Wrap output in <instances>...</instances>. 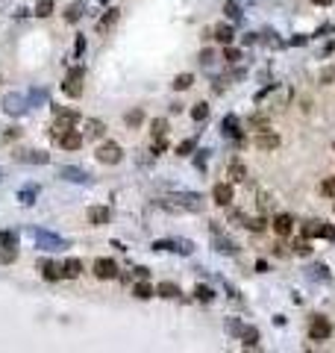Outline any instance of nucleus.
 Wrapping results in <instances>:
<instances>
[{"mask_svg":"<svg viewBox=\"0 0 335 353\" xmlns=\"http://www.w3.org/2000/svg\"><path fill=\"white\" fill-rule=\"evenodd\" d=\"M224 59H227V62H230V65H235V62H238V59H241V53H238V50H235V47H230V44H227V47H224Z\"/></svg>","mask_w":335,"mask_h":353,"instance_id":"nucleus-43","label":"nucleus"},{"mask_svg":"<svg viewBox=\"0 0 335 353\" xmlns=\"http://www.w3.org/2000/svg\"><path fill=\"white\" fill-rule=\"evenodd\" d=\"M35 15H38V18H50V15H53V0H38Z\"/></svg>","mask_w":335,"mask_h":353,"instance_id":"nucleus-36","label":"nucleus"},{"mask_svg":"<svg viewBox=\"0 0 335 353\" xmlns=\"http://www.w3.org/2000/svg\"><path fill=\"white\" fill-rule=\"evenodd\" d=\"M32 236H35V244H38L41 250H65V247H68L65 239H59V236H53V233H47V230H32Z\"/></svg>","mask_w":335,"mask_h":353,"instance_id":"nucleus-4","label":"nucleus"},{"mask_svg":"<svg viewBox=\"0 0 335 353\" xmlns=\"http://www.w3.org/2000/svg\"><path fill=\"white\" fill-rule=\"evenodd\" d=\"M121 159H124V150H121L118 141H103V144L97 147V162H103V165H118Z\"/></svg>","mask_w":335,"mask_h":353,"instance_id":"nucleus-3","label":"nucleus"},{"mask_svg":"<svg viewBox=\"0 0 335 353\" xmlns=\"http://www.w3.org/2000/svg\"><path fill=\"white\" fill-rule=\"evenodd\" d=\"M291 230H294V218L291 215H274V233L277 236H291Z\"/></svg>","mask_w":335,"mask_h":353,"instance_id":"nucleus-15","label":"nucleus"},{"mask_svg":"<svg viewBox=\"0 0 335 353\" xmlns=\"http://www.w3.org/2000/svg\"><path fill=\"white\" fill-rule=\"evenodd\" d=\"M15 259H18V250H15V247H6V250L0 253V262H15Z\"/></svg>","mask_w":335,"mask_h":353,"instance_id":"nucleus-49","label":"nucleus"},{"mask_svg":"<svg viewBox=\"0 0 335 353\" xmlns=\"http://www.w3.org/2000/svg\"><path fill=\"white\" fill-rule=\"evenodd\" d=\"M303 236H306V239H318V236L335 239V227L333 224H324V221H306V224H303Z\"/></svg>","mask_w":335,"mask_h":353,"instance_id":"nucleus-6","label":"nucleus"},{"mask_svg":"<svg viewBox=\"0 0 335 353\" xmlns=\"http://www.w3.org/2000/svg\"><path fill=\"white\" fill-rule=\"evenodd\" d=\"M230 177L241 183V180H247V168H244L241 162H230Z\"/></svg>","mask_w":335,"mask_h":353,"instance_id":"nucleus-32","label":"nucleus"},{"mask_svg":"<svg viewBox=\"0 0 335 353\" xmlns=\"http://www.w3.org/2000/svg\"><path fill=\"white\" fill-rule=\"evenodd\" d=\"M156 295H162V298L174 300V298H180V286H177V283H171V280H165V283H159V286H156Z\"/></svg>","mask_w":335,"mask_h":353,"instance_id":"nucleus-22","label":"nucleus"},{"mask_svg":"<svg viewBox=\"0 0 335 353\" xmlns=\"http://www.w3.org/2000/svg\"><path fill=\"white\" fill-rule=\"evenodd\" d=\"M94 277L97 280H112V277H118V265L112 259L100 256V259H94Z\"/></svg>","mask_w":335,"mask_h":353,"instance_id":"nucleus-7","label":"nucleus"},{"mask_svg":"<svg viewBox=\"0 0 335 353\" xmlns=\"http://www.w3.org/2000/svg\"><path fill=\"white\" fill-rule=\"evenodd\" d=\"M47 100V88H32L29 91V103H44Z\"/></svg>","mask_w":335,"mask_h":353,"instance_id":"nucleus-44","label":"nucleus"},{"mask_svg":"<svg viewBox=\"0 0 335 353\" xmlns=\"http://www.w3.org/2000/svg\"><path fill=\"white\" fill-rule=\"evenodd\" d=\"M309 277H312V280H324V283H330V277H333V274H330V268H327V265H321V262H318V265H312V268H309Z\"/></svg>","mask_w":335,"mask_h":353,"instance_id":"nucleus-28","label":"nucleus"},{"mask_svg":"<svg viewBox=\"0 0 335 353\" xmlns=\"http://www.w3.org/2000/svg\"><path fill=\"white\" fill-rule=\"evenodd\" d=\"M132 295H135L138 300H147V298H153V295H156V289H153L147 280H141V283H135V286H132Z\"/></svg>","mask_w":335,"mask_h":353,"instance_id":"nucleus-25","label":"nucleus"},{"mask_svg":"<svg viewBox=\"0 0 335 353\" xmlns=\"http://www.w3.org/2000/svg\"><path fill=\"white\" fill-rule=\"evenodd\" d=\"M82 77H85V68H71L68 71V77H65V82H62V91L68 94V97H79L82 94Z\"/></svg>","mask_w":335,"mask_h":353,"instance_id":"nucleus-2","label":"nucleus"},{"mask_svg":"<svg viewBox=\"0 0 335 353\" xmlns=\"http://www.w3.org/2000/svg\"><path fill=\"white\" fill-rule=\"evenodd\" d=\"M244 227L253 230V233H265V230H268V221H265V218H247Z\"/></svg>","mask_w":335,"mask_h":353,"instance_id":"nucleus-33","label":"nucleus"},{"mask_svg":"<svg viewBox=\"0 0 335 353\" xmlns=\"http://www.w3.org/2000/svg\"><path fill=\"white\" fill-rule=\"evenodd\" d=\"M194 298H197V300H203V303H209V300L215 298V292H212L209 286H197V289H194Z\"/></svg>","mask_w":335,"mask_h":353,"instance_id":"nucleus-38","label":"nucleus"},{"mask_svg":"<svg viewBox=\"0 0 335 353\" xmlns=\"http://www.w3.org/2000/svg\"><path fill=\"white\" fill-rule=\"evenodd\" d=\"M35 197H38V186H24V189L18 191V200H21L24 206H32Z\"/></svg>","mask_w":335,"mask_h":353,"instance_id":"nucleus-24","label":"nucleus"},{"mask_svg":"<svg viewBox=\"0 0 335 353\" xmlns=\"http://www.w3.org/2000/svg\"><path fill=\"white\" fill-rule=\"evenodd\" d=\"M315 3H318V6H330L333 0H315Z\"/></svg>","mask_w":335,"mask_h":353,"instance_id":"nucleus-55","label":"nucleus"},{"mask_svg":"<svg viewBox=\"0 0 335 353\" xmlns=\"http://www.w3.org/2000/svg\"><path fill=\"white\" fill-rule=\"evenodd\" d=\"M206 159H209V150H200V156L194 159V165H197V168L203 171V168H206Z\"/></svg>","mask_w":335,"mask_h":353,"instance_id":"nucleus-52","label":"nucleus"},{"mask_svg":"<svg viewBox=\"0 0 335 353\" xmlns=\"http://www.w3.org/2000/svg\"><path fill=\"white\" fill-rule=\"evenodd\" d=\"M135 277H138V280H147V277H150V268L138 265V268H135Z\"/></svg>","mask_w":335,"mask_h":353,"instance_id":"nucleus-53","label":"nucleus"},{"mask_svg":"<svg viewBox=\"0 0 335 353\" xmlns=\"http://www.w3.org/2000/svg\"><path fill=\"white\" fill-rule=\"evenodd\" d=\"M41 268H44V280H47V283H56V280L65 277L62 265H56V262H41Z\"/></svg>","mask_w":335,"mask_h":353,"instance_id":"nucleus-20","label":"nucleus"},{"mask_svg":"<svg viewBox=\"0 0 335 353\" xmlns=\"http://www.w3.org/2000/svg\"><path fill=\"white\" fill-rule=\"evenodd\" d=\"M191 118H194V121H206V118H209V103H194Z\"/></svg>","mask_w":335,"mask_h":353,"instance_id":"nucleus-35","label":"nucleus"},{"mask_svg":"<svg viewBox=\"0 0 335 353\" xmlns=\"http://www.w3.org/2000/svg\"><path fill=\"white\" fill-rule=\"evenodd\" d=\"M253 144H256L259 150H277V147H280V136L271 133V130H265V133H259V136L253 138Z\"/></svg>","mask_w":335,"mask_h":353,"instance_id":"nucleus-10","label":"nucleus"},{"mask_svg":"<svg viewBox=\"0 0 335 353\" xmlns=\"http://www.w3.org/2000/svg\"><path fill=\"white\" fill-rule=\"evenodd\" d=\"M159 206L168 209V212H200V209H203V197H200V194H191V191H180V194L162 197Z\"/></svg>","mask_w":335,"mask_h":353,"instance_id":"nucleus-1","label":"nucleus"},{"mask_svg":"<svg viewBox=\"0 0 335 353\" xmlns=\"http://www.w3.org/2000/svg\"><path fill=\"white\" fill-rule=\"evenodd\" d=\"M18 244V236L15 233H3V247H15Z\"/></svg>","mask_w":335,"mask_h":353,"instance_id":"nucleus-51","label":"nucleus"},{"mask_svg":"<svg viewBox=\"0 0 335 353\" xmlns=\"http://www.w3.org/2000/svg\"><path fill=\"white\" fill-rule=\"evenodd\" d=\"M74 53H77V59L85 53V35H77V44H74Z\"/></svg>","mask_w":335,"mask_h":353,"instance_id":"nucleus-50","label":"nucleus"},{"mask_svg":"<svg viewBox=\"0 0 335 353\" xmlns=\"http://www.w3.org/2000/svg\"><path fill=\"white\" fill-rule=\"evenodd\" d=\"M321 194H324V197H335V177H327V180L321 183Z\"/></svg>","mask_w":335,"mask_h":353,"instance_id":"nucleus-40","label":"nucleus"},{"mask_svg":"<svg viewBox=\"0 0 335 353\" xmlns=\"http://www.w3.org/2000/svg\"><path fill=\"white\" fill-rule=\"evenodd\" d=\"M212 200H215L218 206H230V203H232V186H230V183H218V186L212 189Z\"/></svg>","mask_w":335,"mask_h":353,"instance_id":"nucleus-11","label":"nucleus"},{"mask_svg":"<svg viewBox=\"0 0 335 353\" xmlns=\"http://www.w3.org/2000/svg\"><path fill=\"white\" fill-rule=\"evenodd\" d=\"M109 221H112V209H109V206H91V209H88V224L103 227V224H109Z\"/></svg>","mask_w":335,"mask_h":353,"instance_id":"nucleus-12","label":"nucleus"},{"mask_svg":"<svg viewBox=\"0 0 335 353\" xmlns=\"http://www.w3.org/2000/svg\"><path fill=\"white\" fill-rule=\"evenodd\" d=\"M215 250L218 253H227V256H235L238 253V244L227 236H221V230H215Z\"/></svg>","mask_w":335,"mask_h":353,"instance_id":"nucleus-14","label":"nucleus"},{"mask_svg":"<svg viewBox=\"0 0 335 353\" xmlns=\"http://www.w3.org/2000/svg\"><path fill=\"white\" fill-rule=\"evenodd\" d=\"M59 177L68 180V183H91V174L82 171V168H74V165H62V168H59Z\"/></svg>","mask_w":335,"mask_h":353,"instance_id":"nucleus-8","label":"nucleus"},{"mask_svg":"<svg viewBox=\"0 0 335 353\" xmlns=\"http://www.w3.org/2000/svg\"><path fill=\"white\" fill-rule=\"evenodd\" d=\"M165 133H168V121H165V118H153L150 136H153V138H165Z\"/></svg>","mask_w":335,"mask_h":353,"instance_id":"nucleus-27","label":"nucleus"},{"mask_svg":"<svg viewBox=\"0 0 335 353\" xmlns=\"http://www.w3.org/2000/svg\"><path fill=\"white\" fill-rule=\"evenodd\" d=\"M256 206H259V212H271V209H274V203H271V194L259 191V200H256Z\"/></svg>","mask_w":335,"mask_h":353,"instance_id":"nucleus-39","label":"nucleus"},{"mask_svg":"<svg viewBox=\"0 0 335 353\" xmlns=\"http://www.w3.org/2000/svg\"><path fill=\"white\" fill-rule=\"evenodd\" d=\"M330 336H333V324H330L327 318L315 315L312 324H309V339H312V342H327Z\"/></svg>","mask_w":335,"mask_h":353,"instance_id":"nucleus-5","label":"nucleus"},{"mask_svg":"<svg viewBox=\"0 0 335 353\" xmlns=\"http://www.w3.org/2000/svg\"><path fill=\"white\" fill-rule=\"evenodd\" d=\"M171 85H174L177 91H185V88H191V85H194V77H191V74H177Z\"/></svg>","mask_w":335,"mask_h":353,"instance_id":"nucleus-26","label":"nucleus"},{"mask_svg":"<svg viewBox=\"0 0 335 353\" xmlns=\"http://www.w3.org/2000/svg\"><path fill=\"white\" fill-rule=\"evenodd\" d=\"M274 253H277V256H288V250H285V244H274Z\"/></svg>","mask_w":335,"mask_h":353,"instance_id":"nucleus-54","label":"nucleus"},{"mask_svg":"<svg viewBox=\"0 0 335 353\" xmlns=\"http://www.w3.org/2000/svg\"><path fill=\"white\" fill-rule=\"evenodd\" d=\"M62 271H65V277H68V280H77V277L82 274V262L71 256V259H65V265H62Z\"/></svg>","mask_w":335,"mask_h":353,"instance_id":"nucleus-21","label":"nucleus"},{"mask_svg":"<svg viewBox=\"0 0 335 353\" xmlns=\"http://www.w3.org/2000/svg\"><path fill=\"white\" fill-rule=\"evenodd\" d=\"M0 242H3V236H0Z\"/></svg>","mask_w":335,"mask_h":353,"instance_id":"nucleus-56","label":"nucleus"},{"mask_svg":"<svg viewBox=\"0 0 335 353\" xmlns=\"http://www.w3.org/2000/svg\"><path fill=\"white\" fill-rule=\"evenodd\" d=\"M212 38H215V41H221V44L227 47V44H232L235 32H232V27H230V24H218V27H215V32H212Z\"/></svg>","mask_w":335,"mask_h":353,"instance_id":"nucleus-17","label":"nucleus"},{"mask_svg":"<svg viewBox=\"0 0 335 353\" xmlns=\"http://www.w3.org/2000/svg\"><path fill=\"white\" fill-rule=\"evenodd\" d=\"M124 121H127V127H138V124L144 121V115H141V109H132V112L124 115Z\"/></svg>","mask_w":335,"mask_h":353,"instance_id":"nucleus-37","label":"nucleus"},{"mask_svg":"<svg viewBox=\"0 0 335 353\" xmlns=\"http://www.w3.org/2000/svg\"><path fill=\"white\" fill-rule=\"evenodd\" d=\"M18 162H29V165H47V162H50V153H44V150H26V153H21V156H18Z\"/></svg>","mask_w":335,"mask_h":353,"instance_id":"nucleus-16","label":"nucleus"},{"mask_svg":"<svg viewBox=\"0 0 335 353\" xmlns=\"http://www.w3.org/2000/svg\"><path fill=\"white\" fill-rule=\"evenodd\" d=\"M224 15H227L230 21H241V6L230 0V3H224Z\"/></svg>","mask_w":335,"mask_h":353,"instance_id":"nucleus-31","label":"nucleus"},{"mask_svg":"<svg viewBox=\"0 0 335 353\" xmlns=\"http://www.w3.org/2000/svg\"><path fill=\"white\" fill-rule=\"evenodd\" d=\"M106 133V124L97 121V118H85V138H103Z\"/></svg>","mask_w":335,"mask_h":353,"instance_id":"nucleus-18","label":"nucleus"},{"mask_svg":"<svg viewBox=\"0 0 335 353\" xmlns=\"http://www.w3.org/2000/svg\"><path fill=\"white\" fill-rule=\"evenodd\" d=\"M82 9H85V3H74V6L68 9V15H65V21H68V24H77V21L82 18Z\"/></svg>","mask_w":335,"mask_h":353,"instance_id":"nucleus-30","label":"nucleus"},{"mask_svg":"<svg viewBox=\"0 0 335 353\" xmlns=\"http://www.w3.org/2000/svg\"><path fill=\"white\" fill-rule=\"evenodd\" d=\"M247 127L256 130V133H265V130H271V118H268V115H250Z\"/></svg>","mask_w":335,"mask_h":353,"instance_id":"nucleus-23","label":"nucleus"},{"mask_svg":"<svg viewBox=\"0 0 335 353\" xmlns=\"http://www.w3.org/2000/svg\"><path fill=\"white\" fill-rule=\"evenodd\" d=\"M59 144H62L65 150H79V144H82V133H77V130L71 127V130H65V133L59 136Z\"/></svg>","mask_w":335,"mask_h":353,"instance_id":"nucleus-13","label":"nucleus"},{"mask_svg":"<svg viewBox=\"0 0 335 353\" xmlns=\"http://www.w3.org/2000/svg\"><path fill=\"white\" fill-rule=\"evenodd\" d=\"M333 80H335V68H324L321 71V85H330Z\"/></svg>","mask_w":335,"mask_h":353,"instance_id":"nucleus-47","label":"nucleus"},{"mask_svg":"<svg viewBox=\"0 0 335 353\" xmlns=\"http://www.w3.org/2000/svg\"><path fill=\"white\" fill-rule=\"evenodd\" d=\"M194 144H197L194 138H185V141H180V144H177V153H180V156H188V153L194 150Z\"/></svg>","mask_w":335,"mask_h":353,"instance_id":"nucleus-41","label":"nucleus"},{"mask_svg":"<svg viewBox=\"0 0 335 353\" xmlns=\"http://www.w3.org/2000/svg\"><path fill=\"white\" fill-rule=\"evenodd\" d=\"M294 253H297V256H309V253H312V244H309L306 239H300V242L294 244Z\"/></svg>","mask_w":335,"mask_h":353,"instance_id":"nucleus-45","label":"nucleus"},{"mask_svg":"<svg viewBox=\"0 0 335 353\" xmlns=\"http://www.w3.org/2000/svg\"><path fill=\"white\" fill-rule=\"evenodd\" d=\"M221 127H224V136H230V138H238V141H241V130H238V118H235V115H227Z\"/></svg>","mask_w":335,"mask_h":353,"instance_id":"nucleus-19","label":"nucleus"},{"mask_svg":"<svg viewBox=\"0 0 335 353\" xmlns=\"http://www.w3.org/2000/svg\"><path fill=\"white\" fill-rule=\"evenodd\" d=\"M118 21V9H109L106 15H103V21H100V29H106V27H112Z\"/></svg>","mask_w":335,"mask_h":353,"instance_id":"nucleus-42","label":"nucleus"},{"mask_svg":"<svg viewBox=\"0 0 335 353\" xmlns=\"http://www.w3.org/2000/svg\"><path fill=\"white\" fill-rule=\"evenodd\" d=\"M227 330H230L232 336H241V333H244V327H241L238 318H227Z\"/></svg>","mask_w":335,"mask_h":353,"instance_id":"nucleus-46","label":"nucleus"},{"mask_svg":"<svg viewBox=\"0 0 335 353\" xmlns=\"http://www.w3.org/2000/svg\"><path fill=\"white\" fill-rule=\"evenodd\" d=\"M212 62H215V50H209V47L200 50V65H212Z\"/></svg>","mask_w":335,"mask_h":353,"instance_id":"nucleus-48","label":"nucleus"},{"mask_svg":"<svg viewBox=\"0 0 335 353\" xmlns=\"http://www.w3.org/2000/svg\"><path fill=\"white\" fill-rule=\"evenodd\" d=\"M241 339H244V348H256V345H259V330H256V327H244Z\"/></svg>","mask_w":335,"mask_h":353,"instance_id":"nucleus-29","label":"nucleus"},{"mask_svg":"<svg viewBox=\"0 0 335 353\" xmlns=\"http://www.w3.org/2000/svg\"><path fill=\"white\" fill-rule=\"evenodd\" d=\"M26 103H29V100H24L21 94H6V97H3V109H6L9 115H24V112H26Z\"/></svg>","mask_w":335,"mask_h":353,"instance_id":"nucleus-9","label":"nucleus"},{"mask_svg":"<svg viewBox=\"0 0 335 353\" xmlns=\"http://www.w3.org/2000/svg\"><path fill=\"white\" fill-rule=\"evenodd\" d=\"M171 250H177V253L188 256V253H194V244H191L188 239H180V242H174V244H171Z\"/></svg>","mask_w":335,"mask_h":353,"instance_id":"nucleus-34","label":"nucleus"}]
</instances>
